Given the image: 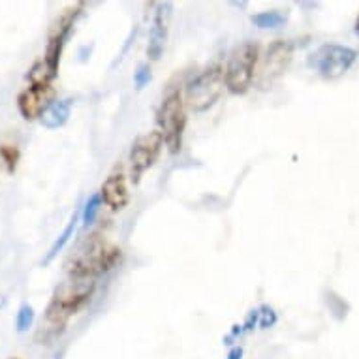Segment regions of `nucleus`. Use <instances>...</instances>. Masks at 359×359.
I'll use <instances>...</instances> for the list:
<instances>
[{"label": "nucleus", "mask_w": 359, "mask_h": 359, "mask_svg": "<svg viewBox=\"0 0 359 359\" xmlns=\"http://www.w3.org/2000/svg\"><path fill=\"white\" fill-rule=\"evenodd\" d=\"M32 324H34V309L30 305H23L15 316V327L19 333H25L29 327H32Z\"/></svg>", "instance_id": "nucleus-18"}, {"label": "nucleus", "mask_w": 359, "mask_h": 359, "mask_svg": "<svg viewBox=\"0 0 359 359\" xmlns=\"http://www.w3.org/2000/svg\"><path fill=\"white\" fill-rule=\"evenodd\" d=\"M79 218H81V211H77L76 215L72 217L70 224L66 226L65 231H62V233H60V236H59V239H57V241L53 243V247L49 248V252L46 254V258L41 259V264H43V265L51 264V262H53L55 256H57V254H59L60 250H62V248L66 247V245H68V241H70L72 236H74V231H76L77 222H79Z\"/></svg>", "instance_id": "nucleus-14"}, {"label": "nucleus", "mask_w": 359, "mask_h": 359, "mask_svg": "<svg viewBox=\"0 0 359 359\" xmlns=\"http://www.w3.org/2000/svg\"><path fill=\"white\" fill-rule=\"evenodd\" d=\"M355 59L358 53L352 48L339 43H325L311 55L309 65L325 79H337L352 68Z\"/></svg>", "instance_id": "nucleus-6"}, {"label": "nucleus", "mask_w": 359, "mask_h": 359, "mask_svg": "<svg viewBox=\"0 0 359 359\" xmlns=\"http://www.w3.org/2000/svg\"><path fill=\"white\" fill-rule=\"evenodd\" d=\"M55 77H57V74L43 62V59L38 60V62L30 68L29 74H27V79L30 81V85H51V81H53Z\"/></svg>", "instance_id": "nucleus-15"}, {"label": "nucleus", "mask_w": 359, "mask_h": 359, "mask_svg": "<svg viewBox=\"0 0 359 359\" xmlns=\"http://www.w3.org/2000/svg\"><path fill=\"white\" fill-rule=\"evenodd\" d=\"M100 205H102V198L100 194H93L85 201V205L81 209V220L85 226H90V224L96 220V215L100 211Z\"/></svg>", "instance_id": "nucleus-17"}, {"label": "nucleus", "mask_w": 359, "mask_h": 359, "mask_svg": "<svg viewBox=\"0 0 359 359\" xmlns=\"http://www.w3.org/2000/svg\"><path fill=\"white\" fill-rule=\"evenodd\" d=\"M95 288V278L70 277L66 278L65 283H60L55 288L48 309L43 312L40 327L36 331V342L38 344H51L57 339H60L68 327L72 316L77 311H81L83 305L93 297Z\"/></svg>", "instance_id": "nucleus-1"}, {"label": "nucleus", "mask_w": 359, "mask_h": 359, "mask_svg": "<svg viewBox=\"0 0 359 359\" xmlns=\"http://www.w3.org/2000/svg\"><path fill=\"white\" fill-rule=\"evenodd\" d=\"M164 149V137L158 130L147 132L136 140L130 151V177L134 183H140V179L147 170H151L154 162L158 160L160 153Z\"/></svg>", "instance_id": "nucleus-7"}, {"label": "nucleus", "mask_w": 359, "mask_h": 359, "mask_svg": "<svg viewBox=\"0 0 359 359\" xmlns=\"http://www.w3.org/2000/svg\"><path fill=\"white\" fill-rule=\"evenodd\" d=\"M171 15V4L164 2L158 4L156 12L153 15V23H151V30H149V46L147 55L151 60H158L164 53L165 40H168V25H170Z\"/></svg>", "instance_id": "nucleus-11"}, {"label": "nucleus", "mask_w": 359, "mask_h": 359, "mask_svg": "<svg viewBox=\"0 0 359 359\" xmlns=\"http://www.w3.org/2000/svg\"><path fill=\"white\" fill-rule=\"evenodd\" d=\"M284 15L278 10H271V12H259L252 15V23L258 29H277L284 23Z\"/></svg>", "instance_id": "nucleus-16"}, {"label": "nucleus", "mask_w": 359, "mask_h": 359, "mask_svg": "<svg viewBox=\"0 0 359 359\" xmlns=\"http://www.w3.org/2000/svg\"><path fill=\"white\" fill-rule=\"evenodd\" d=\"M355 34L359 36V15H358V19H355Z\"/></svg>", "instance_id": "nucleus-22"}, {"label": "nucleus", "mask_w": 359, "mask_h": 359, "mask_svg": "<svg viewBox=\"0 0 359 359\" xmlns=\"http://www.w3.org/2000/svg\"><path fill=\"white\" fill-rule=\"evenodd\" d=\"M55 88L51 85H30L18 96V109L25 121L41 118L55 102Z\"/></svg>", "instance_id": "nucleus-10"}, {"label": "nucleus", "mask_w": 359, "mask_h": 359, "mask_svg": "<svg viewBox=\"0 0 359 359\" xmlns=\"http://www.w3.org/2000/svg\"><path fill=\"white\" fill-rule=\"evenodd\" d=\"M226 88L224 70L220 66H212L196 76L184 88V104L194 113L207 111L218 102Z\"/></svg>", "instance_id": "nucleus-5"}, {"label": "nucleus", "mask_w": 359, "mask_h": 359, "mask_svg": "<svg viewBox=\"0 0 359 359\" xmlns=\"http://www.w3.org/2000/svg\"><path fill=\"white\" fill-rule=\"evenodd\" d=\"M121 256H123L121 248L95 233L74 252V256L66 264V269L70 273V277L96 278L111 271L121 262Z\"/></svg>", "instance_id": "nucleus-2"}, {"label": "nucleus", "mask_w": 359, "mask_h": 359, "mask_svg": "<svg viewBox=\"0 0 359 359\" xmlns=\"http://www.w3.org/2000/svg\"><path fill=\"white\" fill-rule=\"evenodd\" d=\"M0 156H2V160L6 162L8 171L12 173V171L15 170V165H18V160H19L18 147H12V145H2V147H0Z\"/></svg>", "instance_id": "nucleus-19"}, {"label": "nucleus", "mask_w": 359, "mask_h": 359, "mask_svg": "<svg viewBox=\"0 0 359 359\" xmlns=\"http://www.w3.org/2000/svg\"><path fill=\"white\" fill-rule=\"evenodd\" d=\"M241 358H243V348L239 346H236L230 353H228V359H241Z\"/></svg>", "instance_id": "nucleus-21"}, {"label": "nucleus", "mask_w": 359, "mask_h": 359, "mask_svg": "<svg viewBox=\"0 0 359 359\" xmlns=\"http://www.w3.org/2000/svg\"><path fill=\"white\" fill-rule=\"evenodd\" d=\"M102 203H106L111 211H123L124 207L128 205L130 192L126 187V179L118 171V173H111L106 181L102 183L100 189Z\"/></svg>", "instance_id": "nucleus-12"}, {"label": "nucleus", "mask_w": 359, "mask_h": 359, "mask_svg": "<svg viewBox=\"0 0 359 359\" xmlns=\"http://www.w3.org/2000/svg\"><path fill=\"white\" fill-rule=\"evenodd\" d=\"M259 60V46L254 41H243L233 49L224 70L226 88L231 95H245L252 87Z\"/></svg>", "instance_id": "nucleus-4"}, {"label": "nucleus", "mask_w": 359, "mask_h": 359, "mask_svg": "<svg viewBox=\"0 0 359 359\" xmlns=\"http://www.w3.org/2000/svg\"><path fill=\"white\" fill-rule=\"evenodd\" d=\"M151 77H153V74H151V68H149L147 65L137 66V70L134 72V85H136L137 88H143L149 81H151Z\"/></svg>", "instance_id": "nucleus-20"}, {"label": "nucleus", "mask_w": 359, "mask_h": 359, "mask_svg": "<svg viewBox=\"0 0 359 359\" xmlns=\"http://www.w3.org/2000/svg\"><path fill=\"white\" fill-rule=\"evenodd\" d=\"M294 59V43L288 40H275L265 51V57L259 66V87L271 85L275 79L288 70L290 62Z\"/></svg>", "instance_id": "nucleus-9"}, {"label": "nucleus", "mask_w": 359, "mask_h": 359, "mask_svg": "<svg viewBox=\"0 0 359 359\" xmlns=\"http://www.w3.org/2000/svg\"><path fill=\"white\" fill-rule=\"evenodd\" d=\"M72 106H74V100H72V98L55 100L53 104L48 107V111L41 115L40 123L49 130L60 128L62 124H66L68 117H70Z\"/></svg>", "instance_id": "nucleus-13"}, {"label": "nucleus", "mask_w": 359, "mask_h": 359, "mask_svg": "<svg viewBox=\"0 0 359 359\" xmlns=\"http://www.w3.org/2000/svg\"><path fill=\"white\" fill-rule=\"evenodd\" d=\"M85 4H77V6L66 10L59 18V21L55 23L51 34H49L48 48H46V55H43V62L57 74L60 65V55L65 51V46L68 38H70L72 30L76 27L77 18L81 15V10Z\"/></svg>", "instance_id": "nucleus-8"}, {"label": "nucleus", "mask_w": 359, "mask_h": 359, "mask_svg": "<svg viewBox=\"0 0 359 359\" xmlns=\"http://www.w3.org/2000/svg\"><path fill=\"white\" fill-rule=\"evenodd\" d=\"M158 132L164 137V145L170 153H179L183 147L184 126H187V113H184V98L179 88H173L160 102L156 111Z\"/></svg>", "instance_id": "nucleus-3"}]
</instances>
